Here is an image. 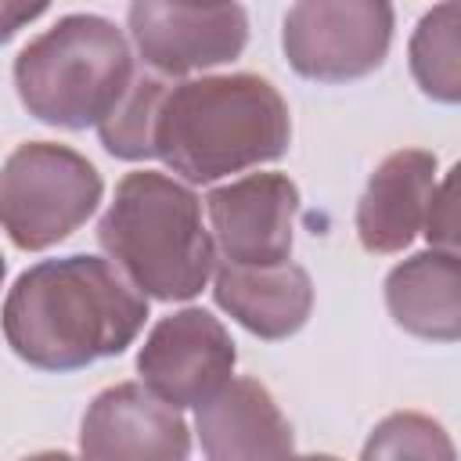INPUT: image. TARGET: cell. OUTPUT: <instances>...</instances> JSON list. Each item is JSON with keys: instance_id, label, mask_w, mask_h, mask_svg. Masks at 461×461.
<instances>
[{"instance_id": "obj_1", "label": "cell", "mask_w": 461, "mask_h": 461, "mask_svg": "<svg viewBox=\"0 0 461 461\" xmlns=\"http://www.w3.org/2000/svg\"><path fill=\"white\" fill-rule=\"evenodd\" d=\"M4 339L29 367L76 371L119 357L148 321V295L101 256L43 259L4 299Z\"/></svg>"}, {"instance_id": "obj_2", "label": "cell", "mask_w": 461, "mask_h": 461, "mask_svg": "<svg viewBox=\"0 0 461 461\" xmlns=\"http://www.w3.org/2000/svg\"><path fill=\"white\" fill-rule=\"evenodd\" d=\"M288 137V104L274 83L252 72L202 76L166 86L151 158H162L187 184H212L281 158Z\"/></svg>"}, {"instance_id": "obj_3", "label": "cell", "mask_w": 461, "mask_h": 461, "mask_svg": "<svg viewBox=\"0 0 461 461\" xmlns=\"http://www.w3.org/2000/svg\"><path fill=\"white\" fill-rule=\"evenodd\" d=\"M97 241L137 292L162 303L198 295L216 267L202 202L180 180L151 169L119 180L97 223Z\"/></svg>"}, {"instance_id": "obj_4", "label": "cell", "mask_w": 461, "mask_h": 461, "mask_svg": "<svg viewBox=\"0 0 461 461\" xmlns=\"http://www.w3.org/2000/svg\"><path fill=\"white\" fill-rule=\"evenodd\" d=\"M130 79V43L101 14H65L14 58L18 101L40 122L61 130L97 126Z\"/></svg>"}, {"instance_id": "obj_5", "label": "cell", "mask_w": 461, "mask_h": 461, "mask_svg": "<svg viewBox=\"0 0 461 461\" xmlns=\"http://www.w3.org/2000/svg\"><path fill=\"white\" fill-rule=\"evenodd\" d=\"M101 173L72 148L18 144L0 166V230L25 252L65 241L101 202Z\"/></svg>"}, {"instance_id": "obj_6", "label": "cell", "mask_w": 461, "mask_h": 461, "mask_svg": "<svg viewBox=\"0 0 461 461\" xmlns=\"http://www.w3.org/2000/svg\"><path fill=\"white\" fill-rule=\"evenodd\" d=\"M393 43L389 0H295L281 47L303 79L349 83L371 76Z\"/></svg>"}, {"instance_id": "obj_7", "label": "cell", "mask_w": 461, "mask_h": 461, "mask_svg": "<svg viewBox=\"0 0 461 461\" xmlns=\"http://www.w3.org/2000/svg\"><path fill=\"white\" fill-rule=\"evenodd\" d=\"M130 36L158 76H187L234 61L249 43L238 0H130Z\"/></svg>"}, {"instance_id": "obj_8", "label": "cell", "mask_w": 461, "mask_h": 461, "mask_svg": "<svg viewBox=\"0 0 461 461\" xmlns=\"http://www.w3.org/2000/svg\"><path fill=\"white\" fill-rule=\"evenodd\" d=\"M234 339L209 310L187 306L162 317L137 353L144 385L173 407H194L234 371Z\"/></svg>"}, {"instance_id": "obj_9", "label": "cell", "mask_w": 461, "mask_h": 461, "mask_svg": "<svg viewBox=\"0 0 461 461\" xmlns=\"http://www.w3.org/2000/svg\"><path fill=\"white\" fill-rule=\"evenodd\" d=\"M79 454L94 461H180L191 454V432L180 407L144 382H119L86 407Z\"/></svg>"}, {"instance_id": "obj_10", "label": "cell", "mask_w": 461, "mask_h": 461, "mask_svg": "<svg viewBox=\"0 0 461 461\" xmlns=\"http://www.w3.org/2000/svg\"><path fill=\"white\" fill-rule=\"evenodd\" d=\"M212 245L227 263H281L292 252L299 191L281 173H249L205 198Z\"/></svg>"}, {"instance_id": "obj_11", "label": "cell", "mask_w": 461, "mask_h": 461, "mask_svg": "<svg viewBox=\"0 0 461 461\" xmlns=\"http://www.w3.org/2000/svg\"><path fill=\"white\" fill-rule=\"evenodd\" d=\"M194 432L212 461L285 457L295 450L292 425L270 389L256 378H227L216 393L194 403Z\"/></svg>"}, {"instance_id": "obj_12", "label": "cell", "mask_w": 461, "mask_h": 461, "mask_svg": "<svg viewBox=\"0 0 461 461\" xmlns=\"http://www.w3.org/2000/svg\"><path fill=\"white\" fill-rule=\"evenodd\" d=\"M436 187V155L425 148H400L378 162L360 202L357 238L367 252L389 256L414 241Z\"/></svg>"}, {"instance_id": "obj_13", "label": "cell", "mask_w": 461, "mask_h": 461, "mask_svg": "<svg viewBox=\"0 0 461 461\" xmlns=\"http://www.w3.org/2000/svg\"><path fill=\"white\" fill-rule=\"evenodd\" d=\"M212 299L245 331L277 342L306 324L313 310V285L310 274L288 259L263 267L223 259L212 267Z\"/></svg>"}, {"instance_id": "obj_14", "label": "cell", "mask_w": 461, "mask_h": 461, "mask_svg": "<svg viewBox=\"0 0 461 461\" xmlns=\"http://www.w3.org/2000/svg\"><path fill=\"white\" fill-rule=\"evenodd\" d=\"M385 306L393 321L432 342H454L461 335V263L450 249H429L385 277Z\"/></svg>"}, {"instance_id": "obj_15", "label": "cell", "mask_w": 461, "mask_h": 461, "mask_svg": "<svg viewBox=\"0 0 461 461\" xmlns=\"http://www.w3.org/2000/svg\"><path fill=\"white\" fill-rule=\"evenodd\" d=\"M461 11L457 0L436 4L429 14H421L414 36H411V76L421 86L425 97L439 104H457L461 97Z\"/></svg>"}, {"instance_id": "obj_16", "label": "cell", "mask_w": 461, "mask_h": 461, "mask_svg": "<svg viewBox=\"0 0 461 461\" xmlns=\"http://www.w3.org/2000/svg\"><path fill=\"white\" fill-rule=\"evenodd\" d=\"M166 86L169 83L151 72H140L126 83L122 97L97 122V133H101V144L108 155L126 158V162L151 158V133H155V115H158V101H162Z\"/></svg>"}, {"instance_id": "obj_17", "label": "cell", "mask_w": 461, "mask_h": 461, "mask_svg": "<svg viewBox=\"0 0 461 461\" xmlns=\"http://www.w3.org/2000/svg\"><path fill=\"white\" fill-rule=\"evenodd\" d=\"M371 457H454V443L439 421L400 411L389 414L364 443V461Z\"/></svg>"}, {"instance_id": "obj_18", "label": "cell", "mask_w": 461, "mask_h": 461, "mask_svg": "<svg viewBox=\"0 0 461 461\" xmlns=\"http://www.w3.org/2000/svg\"><path fill=\"white\" fill-rule=\"evenodd\" d=\"M421 227L432 249L457 252V169H447V176L436 180Z\"/></svg>"}, {"instance_id": "obj_19", "label": "cell", "mask_w": 461, "mask_h": 461, "mask_svg": "<svg viewBox=\"0 0 461 461\" xmlns=\"http://www.w3.org/2000/svg\"><path fill=\"white\" fill-rule=\"evenodd\" d=\"M47 7L50 0H0V43H7L18 29L36 22Z\"/></svg>"}, {"instance_id": "obj_20", "label": "cell", "mask_w": 461, "mask_h": 461, "mask_svg": "<svg viewBox=\"0 0 461 461\" xmlns=\"http://www.w3.org/2000/svg\"><path fill=\"white\" fill-rule=\"evenodd\" d=\"M0 281H4V256H0Z\"/></svg>"}]
</instances>
